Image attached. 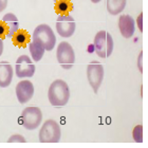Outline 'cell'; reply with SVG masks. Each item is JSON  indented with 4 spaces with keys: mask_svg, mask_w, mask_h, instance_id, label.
<instances>
[{
    "mask_svg": "<svg viewBox=\"0 0 148 148\" xmlns=\"http://www.w3.org/2000/svg\"><path fill=\"white\" fill-rule=\"evenodd\" d=\"M6 32H8V30H6V27L5 25H4V22L2 21V20H0V38L1 39H4V38H6Z\"/></svg>",
    "mask_w": 148,
    "mask_h": 148,
    "instance_id": "obj_20",
    "label": "cell"
},
{
    "mask_svg": "<svg viewBox=\"0 0 148 148\" xmlns=\"http://www.w3.org/2000/svg\"><path fill=\"white\" fill-rule=\"evenodd\" d=\"M94 50L101 58H107L113 52V38L107 31H99L94 37Z\"/></svg>",
    "mask_w": 148,
    "mask_h": 148,
    "instance_id": "obj_2",
    "label": "cell"
},
{
    "mask_svg": "<svg viewBox=\"0 0 148 148\" xmlns=\"http://www.w3.org/2000/svg\"><path fill=\"white\" fill-rule=\"evenodd\" d=\"M3 53V40L0 38V56L2 55Z\"/></svg>",
    "mask_w": 148,
    "mask_h": 148,
    "instance_id": "obj_24",
    "label": "cell"
},
{
    "mask_svg": "<svg viewBox=\"0 0 148 148\" xmlns=\"http://www.w3.org/2000/svg\"><path fill=\"white\" fill-rule=\"evenodd\" d=\"M56 58L58 64L64 69L66 70L71 69L75 62V53L71 45L67 41L59 42L56 51Z\"/></svg>",
    "mask_w": 148,
    "mask_h": 148,
    "instance_id": "obj_6",
    "label": "cell"
},
{
    "mask_svg": "<svg viewBox=\"0 0 148 148\" xmlns=\"http://www.w3.org/2000/svg\"><path fill=\"white\" fill-rule=\"evenodd\" d=\"M34 95V85L30 80H21L16 86V96L20 104H25Z\"/></svg>",
    "mask_w": 148,
    "mask_h": 148,
    "instance_id": "obj_10",
    "label": "cell"
},
{
    "mask_svg": "<svg viewBox=\"0 0 148 148\" xmlns=\"http://www.w3.org/2000/svg\"><path fill=\"white\" fill-rule=\"evenodd\" d=\"M87 78L94 93H97L104 79V67L97 60H92L87 66Z\"/></svg>",
    "mask_w": 148,
    "mask_h": 148,
    "instance_id": "obj_7",
    "label": "cell"
},
{
    "mask_svg": "<svg viewBox=\"0 0 148 148\" xmlns=\"http://www.w3.org/2000/svg\"><path fill=\"white\" fill-rule=\"evenodd\" d=\"M62 136L60 127L54 120H48L39 130L40 143H58Z\"/></svg>",
    "mask_w": 148,
    "mask_h": 148,
    "instance_id": "obj_4",
    "label": "cell"
},
{
    "mask_svg": "<svg viewBox=\"0 0 148 148\" xmlns=\"http://www.w3.org/2000/svg\"><path fill=\"white\" fill-rule=\"evenodd\" d=\"M127 0H107V11L111 15H117L125 10Z\"/></svg>",
    "mask_w": 148,
    "mask_h": 148,
    "instance_id": "obj_15",
    "label": "cell"
},
{
    "mask_svg": "<svg viewBox=\"0 0 148 148\" xmlns=\"http://www.w3.org/2000/svg\"><path fill=\"white\" fill-rule=\"evenodd\" d=\"M91 1H92L93 3H99V1H101V0H91Z\"/></svg>",
    "mask_w": 148,
    "mask_h": 148,
    "instance_id": "obj_25",
    "label": "cell"
},
{
    "mask_svg": "<svg viewBox=\"0 0 148 148\" xmlns=\"http://www.w3.org/2000/svg\"><path fill=\"white\" fill-rule=\"evenodd\" d=\"M54 1H55V2H56V1H58V0H54Z\"/></svg>",
    "mask_w": 148,
    "mask_h": 148,
    "instance_id": "obj_26",
    "label": "cell"
},
{
    "mask_svg": "<svg viewBox=\"0 0 148 148\" xmlns=\"http://www.w3.org/2000/svg\"><path fill=\"white\" fill-rule=\"evenodd\" d=\"M9 143H25V139L21 134H14L8 140Z\"/></svg>",
    "mask_w": 148,
    "mask_h": 148,
    "instance_id": "obj_19",
    "label": "cell"
},
{
    "mask_svg": "<svg viewBox=\"0 0 148 148\" xmlns=\"http://www.w3.org/2000/svg\"><path fill=\"white\" fill-rule=\"evenodd\" d=\"M13 68L8 62H0V87L6 88L12 83L13 79Z\"/></svg>",
    "mask_w": 148,
    "mask_h": 148,
    "instance_id": "obj_12",
    "label": "cell"
},
{
    "mask_svg": "<svg viewBox=\"0 0 148 148\" xmlns=\"http://www.w3.org/2000/svg\"><path fill=\"white\" fill-rule=\"evenodd\" d=\"M142 57H143V53L141 52L139 55V60H138V67H139V70L141 72L143 71V66H142Z\"/></svg>",
    "mask_w": 148,
    "mask_h": 148,
    "instance_id": "obj_23",
    "label": "cell"
},
{
    "mask_svg": "<svg viewBox=\"0 0 148 148\" xmlns=\"http://www.w3.org/2000/svg\"><path fill=\"white\" fill-rule=\"evenodd\" d=\"M73 10V4L70 0H58L55 3V12L58 15H69Z\"/></svg>",
    "mask_w": 148,
    "mask_h": 148,
    "instance_id": "obj_17",
    "label": "cell"
},
{
    "mask_svg": "<svg viewBox=\"0 0 148 148\" xmlns=\"http://www.w3.org/2000/svg\"><path fill=\"white\" fill-rule=\"evenodd\" d=\"M6 27V38H12L16 32L19 30V21L13 13H8L1 19Z\"/></svg>",
    "mask_w": 148,
    "mask_h": 148,
    "instance_id": "obj_13",
    "label": "cell"
},
{
    "mask_svg": "<svg viewBox=\"0 0 148 148\" xmlns=\"http://www.w3.org/2000/svg\"><path fill=\"white\" fill-rule=\"evenodd\" d=\"M12 38L14 45L17 47H20V48L25 47L27 43L30 41V36H29L28 32L25 31V30H18Z\"/></svg>",
    "mask_w": 148,
    "mask_h": 148,
    "instance_id": "obj_16",
    "label": "cell"
},
{
    "mask_svg": "<svg viewBox=\"0 0 148 148\" xmlns=\"http://www.w3.org/2000/svg\"><path fill=\"white\" fill-rule=\"evenodd\" d=\"M6 5H8V0H0V13L6 9Z\"/></svg>",
    "mask_w": 148,
    "mask_h": 148,
    "instance_id": "obj_22",
    "label": "cell"
},
{
    "mask_svg": "<svg viewBox=\"0 0 148 148\" xmlns=\"http://www.w3.org/2000/svg\"><path fill=\"white\" fill-rule=\"evenodd\" d=\"M142 20H143V14L141 13L139 15V17H138V20H136V22H138V25H139V30L141 32L143 31V22H142Z\"/></svg>",
    "mask_w": 148,
    "mask_h": 148,
    "instance_id": "obj_21",
    "label": "cell"
},
{
    "mask_svg": "<svg viewBox=\"0 0 148 148\" xmlns=\"http://www.w3.org/2000/svg\"><path fill=\"white\" fill-rule=\"evenodd\" d=\"M48 99L54 107H64L70 99V89L68 84L62 79H55L49 87Z\"/></svg>",
    "mask_w": 148,
    "mask_h": 148,
    "instance_id": "obj_1",
    "label": "cell"
},
{
    "mask_svg": "<svg viewBox=\"0 0 148 148\" xmlns=\"http://www.w3.org/2000/svg\"><path fill=\"white\" fill-rule=\"evenodd\" d=\"M33 40H36L43 46L46 51H52L55 47L56 37L51 27L48 25H39L35 28L33 35H32Z\"/></svg>",
    "mask_w": 148,
    "mask_h": 148,
    "instance_id": "obj_3",
    "label": "cell"
},
{
    "mask_svg": "<svg viewBox=\"0 0 148 148\" xmlns=\"http://www.w3.org/2000/svg\"><path fill=\"white\" fill-rule=\"evenodd\" d=\"M34 62L28 55H20L16 60L15 73L19 78L32 77L35 73Z\"/></svg>",
    "mask_w": 148,
    "mask_h": 148,
    "instance_id": "obj_8",
    "label": "cell"
},
{
    "mask_svg": "<svg viewBox=\"0 0 148 148\" xmlns=\"http://www.w3.org/2000/svg\"><path fill=\"white\" fill-rule=\"evenodd\" d=\"M119 29L122 36L131 38L136 31V21L130 15H122L119 18Z\"/></svg>",
    "mask_w": 148,
    "mask_h": 148,
    "instance_id": "obj_11",
    "label": "cell"
},
{
    "mask_svg": "<svg viewBox=\"0 0 148 148\" xmlns=\"http://www.w3.org/2000/svg\"><path fill=\"white\" fill-rule=\"evenodd\" d=\"M29 50L31 53L32 59H34V62H39L42 58L45 51H46L42 45L36 40H32V42L29 43Z\"/></svg>",
    "mask_w": 148,
    "mask_h": 148,
    "instance_id": "obj_14",
    "label": "cell"
},
{
    "mask_svg": "<svg viewBox=\"0 0 148 148\" xmlns=\"http://www.w3.org/2000/svg\"><path fill=\"white\" fill-rule=\"evenodd\" d=\"M42 121V112L38 107H27L22 110L20 123L25 129L34 130L39 127Z\"/></svg>",
    "mask_w": 148,
    "mask_h": 148,
    "instance_id": "obj_5",
    "label": "cell"
},
{
    "mask_svg": "<svg viewBox=\"0 0 148 148\" xmlns=\"http://www.w3.org/2000/svg\"><path fill=\"white\" fill-rule=\"evenodd\" d=\"M76 23L72 16L58 15L56 20V31L62 37H71L75 32Z\"/></svg>",
    "mask_w": 148,
    "mask_h": 148,
    "instance_id": "obj_9",
    "label": "cell"
},
{
    "mask_svg": "<svg viewBox=\"0 0 148 148\" xmlns=\"http://www.w3.org/2000/svg\"><path fill=\"white\" fill-rule=\"evenodd\" d=\"M133 140L136 143H142L143 142V126L142 125H138L134 127V129L132 131Z\"/></svg>",
    "mask_w": 148,
    "mask_h": 148,
    "instance_id": "obj_18",
    "label": "cell"
}]
</instances>
